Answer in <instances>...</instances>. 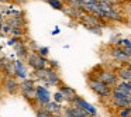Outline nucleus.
<instances>
[{
  "label": "nucleus",
  "mask_w": 131,
  "mask_h": 117,
  "mask_svg": "<svg viewBox=\"0 0 131 117\" xmlns=\"http://www.w3.org/2000/svg\"><path fill=\"white\" fill-rule=\"evenodd\" d=\"M20 90L23 92V94L28 100L31 99V97H35V85H34V82H32V80L26 79L20 85Z\"/></svg>",
  "instance_id": "7"
},
{
  "label": "nucleus",
  "mask_w": 131,
  "mask_h": 117,
  "mask_svg": "<svg viewBox=\"0 0 131 117\" xmlns=\"http://www.w3.org/2000/svg\"><path fill=\"white\" fill-rule=\"evenodd\" d=\"M80 3H82V7L83 6H88V4H93V3H97L99 0H79Z\"/></svg>",
  "instance_id": "20"
},
{
  "label": "nucleus",
  "mask_w": 131,
  "mask_h": 117,
  "mask_svg": "<svg viewBox=\"0 0 131 117\" xmlns=\"http://www.w3.org/2000/svg\"><path fill=\"white\" fill-rule=\"evenodd\" d=\"M27 62H28V65L31 66L34 71L47 68V65H48V61H47L42 55L38 54V52H30V54L27 55Z\"/></svg>",
  "instance_id": "5"
},
{
  "label": "nucleus",
  "mask_w": 131,
  "mask_h": 117,
  "mask_svg": "<svg viewBox=\"0 0 131 117\" xmlns=\"http://www.w3.org/2000/svg\"><path fill=\"white\" fill-rule=\"evenodd\" d=\"M62 12L65 13L66 16H68L69 18H72V20H79L80 17H82L83 14V9L82 7H73V6H63Z\"/></svg>",
  "instance_id": "8"
},
{
  "label": "nucleus",
  "mask_w": 131,
  "mask_h": 117,
  "mask_svg": "<svg viewBox=\"0 0 131 117\" xmlns=\"http://www.w3.org/2000/svg\"><path fill=\"white\" fill-rule=\"evenodd\" d=\"M0 21H2V13H0Z\"/></svg>",
  "instance_id": "25"
},
{
  "label": "nucleus",
  "mask_w": 131,
  "mask_h": 117,
  "mask_svg": "<svg viewBox=\"0 0 131 117\" xmlns=\"http://www.w3.org/2000/svg\"><path fill=\"white\" fill-rule=\"evenodd\" d=\"M35 99L42 104H47L49 102V93L45 88H35Z\"/></svg>",
  "instance_id": "11"
},
{
  "label": "nucleus",
  "mask_w": 131,
  "mask_h": 117,
  "mask_svg": "<svg viewBox=\"0 0 131 117\" xmlns=\"http://www.w3.org/2000/svg\"><path fill=\"white\" fill-rule=\"evenodd\" d=\"M88 85H89V88L92 89V92H94V93H96L97 96H100L102 99H110L111 93H113V88H110V86H107L106 83L100 82V80H97V79L88 78Z\"/></svg>",
  "instance_id": "3"
},
{
  "label": "nucleus",
  "mask_w": 131,
  "mask_h": 117,
  "mask_svg": "<svg viewBox=\"0 0 131 117\" xmlns=\"http://www.w3.org/2000/svg\"><path fill=\"white\" fill-rule=\"evenodd\" d=\"M14 72H17V73L20 75L21 78H26V72H24V68H23V65H21L20 62L16 63V66H14Z\"/></svg>",
  "instance_id": "17"
},
{
  "label": "nucleus",
  "mask_w": 131,
  "mask_h": 117,
  "mask_svg": "<svg viewBox=\"0 0 131 117\" xmlns=\"http://www.w3.org/2000/svg\"><path fill=\"white\" fill-rule=\"evenodd\" d=\"M116 73H117V76H118V79L124 80V82H131V68H130L128 63L121 65L116 71Z\"/></svg>",
  "instance_id": "10"
},
{
  "label": "nucleus",
  "mask_w": 131,
  "mask_h": 117,
  "mask_svg": "<svg viewBox=\"0 0 131 117\" xmlns=\"http://www.w3.org/2000/svg\"><path fill=\"white\" fill-rule=\"evenodd\" d=\"M3 68V62H2V59H0V69Z\"/></svg>",
  "instance_id": "23"
},
{
  "label": "nucleus",
  "mask_w": 131,
  "mask_h": 117,
  "mask_svg": "<svg viewBox=\"0 0 131 117\" xmlns=\"http://www.w3.org/2000/svg\"><path fill=\"white\" fill-rule=\"evenodd\" d=\"M35 76H37V79L42 80V82L48 83V85H52V86L61 85L59 75L57 73V71H54V69H51V68L38 69V71H35Z\"/></svg>",
  "instance_id": "4"
},
{
  "label": "nucleus",
  "mask_w": 131,
  "mask_h": 117,
  "mask_svg": "<svg viewBox=\"0 0 131 117\" xmlns=\"http://www.w3.org/2000/svg\"><path fill=\"white\" fill-rule=\"evenodd\" d=\"M108 57H110L111 59H114L116 62L121 63V65H125V63H130L131 62V58L125 54L124 49H123L121 47H110Z\"/></svg>",
  "instance_id": "6"
},
{
  "label": "nucleus",
  "mask_w": 131,
  "mask_h": 117,
  "mask_svg": "<svg viewBox=\"0 0 131 117\" xmlns=\"http://www.w3.org/2000/svg\"><path fill=\"white\" fill-rule=\"evenodd\" d=\"M7 0H0V3H6Z\"/></svg>",
  "instance_id": "24"
},
{
  "label": "nucleus",
  "mask_w": 131,
  "mask_h": 117,
  "mask_svg": "<svg viewBox=\"0 0 131 117\" xmlns=\"http://www.w3.org/2000/svg\"><path fill=\"white\" fill-rule=\"evenodd\" d=\"M59 92H61V94H62L63 99L68 100V102H72V103H73V102H75V99L78 97L76 92H75L73 89L69 88V86H66V85H62V83H61Z\"/></svg>",
  "instance_id": "9"
},
{
  "label": "nucleus",
  "mask_w": 131,
  "mask_h": 117,
  "mask_svg": "<svg viewBox=\"0 0 131 117\" xmlns=\"http://www.w3.org/2000/svg\"><path fill=\"white\" fill-rule=\"evenodd\" d=\"M99 2H103V3H107V4H111V6H118L121 3V0H99Z\"/></svg>",
  "instance_id": "19"
},
{
  "label": "nucleus",
  "mask_w": 131,
  "mask_h": 117,
  "mask_svg": "<svg viewBox=\"0 0 131 117\" xmlns=\"http://www.w3.org/2000/svg\"><path fill=\"white\" fill-rule=\"evenodd\" d=\"M93 72H96V73H89L88 78H92V79H97L100 80V82L106 83L107 86H110V88H114V86L118 83V76H117V73L114 71H111V69L108 68H103V66H97V68L92 69Z\"/></svg>",
  "instance_id": "2"
},
{
  "label": "nucleus",
  "mask_w": 131,
  "mask_h": 117,
  "mask_svg": "<svg viewBox=\"0 0 131 117\" xmlns=\"http://www.w3.org/2000/svg\"><path fill=\"white\" fill-rule=\"evenodd\" d=\"M13 2H14L16 4H26L28 0H13Z\"/></svg>",
  "instance_id": "22"
},
{
  "label": "nucleus",
  "mask_w": 131,
  "mask_h": 117,
  "mask_svg": "<svg viewBox=\"0 0 131 117\" xmlns=\"http://www.w3.org/2000/svg\"><path fill=\"white\" fill-rule=\"evenodd\" d=\"M47 52H48V48H40V49H38V54L42 55V57H45Z\"/></svg>",
  "instance_id": "21"
},
{
  "label": "nucleus",
  "mask_w": 131,
  "mask_h": 117,
  "mask_svg": "<svg viewBox=\"0 0 131 117\" xmlns=\"http://www.w3.org/2000/svg\"><path fill=\"white\" fill-rule=\"evenodd\" d=\"M6 89H7L9 93H17V92L20 90V85H18L13 78H9V79L6 80Z\"/></svg>",
  "instance_id": "13"
},
{
  "label": "nucleus",
  "mask_w": 131,
  "mask_h": 117,
  "mask_svg": "<svg viewBox=\"0 0 131 117\" xmlns=\"http://www.w3.org/2000/svg\"><path fill=\"white\" fill-rule=\"evenodd\" d=\"M45 109L49 111V113H52V114H58L61 111V106L58 104V102H55V103H51V102H48L45 104Z\"/></svg>",
  "instance_id": "14"
},
{
  "label": "nucleus",
  "mask_w": 131,
  "mask_h": 117,
  "mask_svg": "<svg viewBox=\"0 0 131 117\" xmlns=\"http://www.w3.org/2000/svg\"><path fill=\"white\" fill-rule=\"evenodd\" d=\"M62 2H63V0H62Z\"/></svg>",
  "instance_id": "27"
},
{
  "label": "nucleus",
  "mask_w": 131,
  "mask_h": 117,
  "mask_svg": "<svg viewBox=\"0 0 131 117\" xmlns=\"http://www.w3.org/2000/svg\"><path fill=\"white\" fill-rule=\"evenodd\" d=\"M12 45H14V49L16 52L18 54V57L20 58H27V55H28V49H27L26 44L24 42H14V40H12Z\"/></svg>",
  "instance_id": "12"
},
{
  "label": "nucleus",
  "mask_w": 131,
  "mask_h": 117,
  "mask_svg": "<svg viewBox=\"0 0 131 117\" xmlns=\"http://www.w3.org/2000/svg\"><path fill=\"white\" fill-rule=\"evenodd\" d=\"M79 21L88 30H90L92 33H96V34H102V30L108 26L107 20H103V18L97 17V16L92 14V13H88V12H83V14L79 18Z\"/></svg>",
  "instance_id": "1"
},
{
  "label": "nucleus",
  "mask_w": 131,
  "mask_h": 117,
  "mask_svg": "<svg viewBox=\"0 0 131 117\" xmlns=\"http://www.w3.org/2000/svg\"><path fill=\"white\" fill-rule=\"evenodd\" d=\"M128 65H130V68H131V62H130V63H128Z\"/></svg>",
  "instance_id": "26"
},
{
  "label": "nucleus",
  "mask_w": 131,
  "mask_h": 117,
  "mask_svg": "<svg viewBox=\"0 0 131 117\" xmlns=\"http://www.w3.org/2000/svg\"><path fill=\"white\" fill-rule=\"evenodd\" d=\"M63 3L66 6H73V7H82V3L79 0H63Z\"/></svg>",
  "instance_id": "18"
},
{
  "label": "nucleus",
  "mask_w": 131,
  "mask_h": 117,
  "mask_svg": "<svg viewBox=\"0 0 131 117\" xmlns=\"http://www.w3.org/2000/svg\"><path fill=\"white\" fill-rule=\"evenodd\" d=\"M37 117H54V114L49 113L45 107H42V109H40V110L37 111Z\"/></svg>",
  "instance_id": "16"
},
{
  "label": "nucleus",
  "mask_w": 131,
  "mask_h": 117,
  "mask_svg": "<svg viewBox=\"0 0 131 117\" xmlns=\"http://www.w3.org/2000/svg\"><path fill=\"white\" fill-rule=\"evenodd\" d=\"M45 2L52 7V9H55V10H61V12H62L63 6H65V3H63L62 0H45Z\"/></svg>",
  "instance_id": "15"
}]
</instances>
